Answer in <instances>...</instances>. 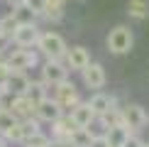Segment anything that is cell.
Instances as JSON below:
<instances>
[{
  "mask_svg": "<svg viewBox=\"0 0 149 147\" xmlns=\"http://www.w3.org/2000/svg\"><path fill=\"white\" fill-rule=\"evenodd\" d=\"M34 49L42 54V57H47V59H64V54H66V39L59 32L47 29V32H39V39H37Z\"/></svg>",
  "mask_w": 149,
  "mask_h": 147,
  "instance_id": "cell-1",
  "label": "cell"
},
{
  "mask_svg": "<svg viewBox=\"0 0 149 147\" xmlns=\"http://www.w3.org/2000/svg\"><path fill=\"white\" fill-rule=\"evenodd\" d=\"M47 98H54V101L61 106L64 113H69L76 103H81V101H78V88H76L73 83H69V78L61 81V83L47 86Z\"/></svg>",
  "mask_w": 149,
  "mask_h": 147,
  "instance_id": "cell-2",
  "label": "cell"
},
{
  "mask_svg": "<svg viewBox=\"0 0 149 147\" xmlns=\"http://www.w3.org/2000/svg\"><path fill=\"white\" fill-rule=\"evenodd\" d=\"M132 44H134V34H132L130 27L117 24V27L110 29V34H108V49L113 54H127L130 49H132Z\"/></svg>",
  "mask_w": 149,
  "mask_h": 147,
  "instance_id": "cell-3",
  "label": "cell"
},
{
  "mask_svg": "<svg viewBox=\"0 0 149 147\" xmlns=\"http://www.w3.org/2000/svg\"><path fill=\"white\" fill-rule=\"evenodd\" d=\"M39 32H42V29L37 27V22L17 24V27L12 29L10 39H12V44H15L17 49H32L37 44V39H39Z\"/></svg>",
  "mask_w": 149,
  "mask_h": 147,
  "instance_id": "cell-4",
  "label": "cell"
},
{
  "mask_svg": "<svg viewBox=\"0 0 149 147\" xmlns=\"http://www.w3.org/2000/svg\"><path fill=\"white\" fill-rule=\"evenodd\" d=\"M39 74H42V83H47V86L61 83L69 78V69H66V64L61 59H47L39 66Z\"/></svg>",
  "mask_w": 149,
  "mask_h": 147,
  "instance_id": "cell-5",
  "label": "cell"
},
{
  "mask_svg": "<svg viewBox=\"0 0 149 147\" xmlns=\"http://www.w3.org/2000/svg\"><path fill=\"white\" fill-rule=\"evenodd\" d=\"M5 61H8L12 71H27L32 66H37L39 59H37V52H32V49H10Z\"/></svg>",
  "mask_w": 149,
  "mask_h": 147,
  "instance_id": "cell-6",
  "label": "cell"
},
{
  "mask_svg": "<svg viewBox=\"0 0 149 147\" xmlns=\"http://www.w3.org/2000/svg\"><path fill=\"white\" fill-rule=\"evenodd\" d=\"M122 125L130 127L132 132H137L142 130V127L147 125V120H149V115H147V110L137 106V103H127V106H122Z\"/></svg>",
  "mask_w": 149,
  "mask_h": 147,
  "instance_id": "cell-7",
  "label": "cell"
},
{
  "mask_svg": "<svg viewBox=\"0 0 149 147\" xmlns=\"http://www.w3.org/2000/svg\"><path fill=\"white\" fill-rule=\"evenodd\" d=\"M81 78H83V86L86 88H93V91H100L105 81H108V74H105L103 64H98V61H91L88 66H86L83 71H81Z\"/></svg>",
  "mask_w": 149,
  "mask_h": 147,
  "instance_id": "cell-8",
  "label": "cell"
},
{
  "mask_svg": "<svg viewBox=\"0 0 149 147\" xmlns=\"http://www.w3.org/2000/svg\"><path fill=\"white\" fill-rule=\"evenodd\" d=\"M66 64V69L69 71H83L86 66L91 64V54H88V49L86 47H66V54H64V59H61Z\"/></svg>",
  "mask_w": 149,
  "mask_h": 147,
  "instance_id": "cell-9",
  "label": "cell"
},
{
  "mask_svg": "<svg viewBox=\"0 0 149 147\" xmlns=\"http://www.w3.org/2000/svg\"><path fill=\"white\" fill-rule=\"evenodd\" d=\"M61 115H64V110L54 98H44V101H39L34 106V118L39 123H56Z\"/></svg>",
  "mask_w": 149,
  "mask_h": 147,
  "instance_id": "cell-10",
  "label": "cell"
},
{
  "mask_svg": "<svg viewBox=\"0 0 149 147\" xmlns=\"http://www.w3.org/2000/svg\"><path fill=\"white\" fill-rule=\"evenodd\" d=\"M66 115L73 120V125H76V127H91L93 123H95V113H93V108L88 106V101L76 103Z\"/></svg>",
  "mask_w": 149,
  "mask_h": 147,
  "instance_id": "cell-11",
  "label": "cell"
},
{
  "mask_svg": "<svg viewBox=\"0 0 149 147\" xmlns=\"http://www.w3.org/2000/svg\"><path fill=\"white\" fill-rule=\"evenodd\" d=\"M8 110L15 115L17 120H24V118H32V115H34V103L29 101L27 96H12Z\"/></svg>",
  "mask_w": 149,
  "mask_h": 147,
  "instance_id": "cell-12",
  "label": "cell"
},
{
  "mask_svg": "<svg viewBox=\"0 0 149 147\" xmlns=\"http://www.w3.org/2000/svg\"><path fill=\"white\" fill-rule=\"evenodd\" d=\"M27 86H29V76H27V71H12V69H10L8 78H5V88H8L12 96H24Z\"/></svg>",
  "mask_w": 149,
  "mask_h": 147,
  "instance_id": "cell-13",
  "label": "cell"
},
{
  "mask_svg": "<svg viewBox=\"0 0 149 147\" xmlns=\"http://www.w3.org/2000/svg\"><path fill=\"white\" fill-rule=\"evenodd\" d=\"M88 106L93 108V113H95V118H98V115L108 113L110 108H115L117 103H115V96L103 93V91H95V93H93V96L88 98Z\"/></svg>",
  "mask_w": 149,
  "mask_h": 147,
  "instance_id": "cell-14",
  "label": "cell"
},
{
  "mask_svg": "<svg viewBox=\"0 0 149 147\" xmlns=\"http://www.w3.org/2000/svg\"><path fill=\"white\" fill-rule=\"evenodd\" d=\"M130 135H132V130H130V127L115 125V127H108V130H105V140H108L110 147H125V142H127Z\"/></svg>",
  "mask_w": 149,
  "mask_h": 147,
  "instance_id": "cell-15",
  "label": "cell"
},
{
  "mask_svg": "<svg viewBox=\"0 0 149 147\" xmlns=\"http://www.w3.org/2000/svg\"><path fill=\"white\" fill-rule=\"evenodd\" d=\"M64 8H66V0H47L42 17H47L49 22H61L64 20Z\"/></svg>",
  "mask_w": 149,
  "mask_h": 147,
  "instance_id": "cell-16",
  "label": "cell"
},
{
  "mask_svg": "<svg viewBox=\"0 0 149 147\" xmlns=\"http://www.w3.org/2000/svg\"><path fill=\"white\" fill-rule=\"evenodd\" d=\"M93 130L91 127H76L71 135H69V142H71V147H91V142H93Z\"/></svg>",
  "mask_w": 149,
  "mask_h": 147,
  "instance_id": "cell-17",
  "label": "cell"
},
{
  "mask_svg": "<svg viewBox=\"0 0 149 147\" xmlns=\"http://www.w3.org/2000/svg\"><path fill=\"white\" fill-rule=\"evenodd\" d=\"M95 123H100V127H103V132L108 130V127H115V125H122V110L120 108H110L108 113H103V115H98Z\"/></svg>",
  "mask_w": 149,
  "mask_h": 147,
  "instance_id": "cell-18",
  "label": "cell"
},
{
  "mask_svg": "<svg viewBox=\"0 0 149 147\" xmlns=\"http://www.w3.org/2000/svg\"><path fill=\"white\" fill-rule=\"evenodd\" d=\"M127 12L130 17H134V20H149V3L147 0H130L127 3Z\"/></svg>",
  "mask_w": 149,
  "mask_h": 147,
  "instance_id": "cell-19",
  "label": "cell"
},
{
  "mask_svg": "<svg viewBox=\"0 0 149 147\" xmlns=\"http://www.w3.org/2000/svg\"><path fill=\"white\" fill-rule=\"evenodd\" d=\"M24 96H27L29 101L37 106L39 101H44V98H47V83H42V81H29L27 91H24Z\"/></svg>",
  "mask_w": 149,
  "mask_h": 147,
  "instance_id": "cell-20",
  "label": "cell"
},
{
  "mask_svg": "<svg viewBox=\"0 0 149 147\" xmlns=\"http://www.w3.org/2000/svg\"><path fill=\"white\" fill-rule=\"evenodd\" d=\"M24 147H52V137L49 135H44V132H34V135H29L27 140L22 142Z\"/></svg>",
  "mask_w": 149,
  "mask_h": 147,
  "instance_id": "cell-21",
  "label": "cell"
},
{
  "mask_svg": "<svg viewBox=\"0 0 149 147\" xmlns=\"http://www.w3.org/2000/svg\"><path fill=\"white\" fill-rule=\"evenodd\" d=\"M10 15L15 17V22H17V24H27V22H34V20H37V15H34L29 8H24V5H22V8L10 10Z\"/></svg>",
  "mask_w": 149,
  "mask_h": 147,
  "instance_id": "cell-22",
  "label": "cell"
},
{
  "mask_svg": "<svg viewBox=\"0 0 149 147\" xmlns=\"http://www.w3.org/2000/svg\"><path fill=\"white\" fill-rule=\"evenodd\" d=\"M15 123H17V118L10 113V110H5V108H0V135H8L12 127H15Z\"/></svg>",
  "mask_w": 149,
  "mask_h": 147,
  "instance_id": "cell-23",
  "label": "cell"
},
{
  "mask_svg": "<svg viewBox=\"0 0 149 147\" xmlns=\"http://www.w3.org/2000/svg\"><path fill=\"white\" fill-rule=\"evenodd\" d=\"M17 27V22H15V17L10 15H5V17H0V32H5V34H12V29Z\"/></svg>",
  "mask_w": 149,
  "mask_h": 147,
  "instance_id": "cell-24",
  "label": "cell"
},
{
  "mask_svg": "<svg viewBox=\"0 0 149 147\" xmlns=\"http://www.w3.org/2000/svg\"><path fill=\"white\" fill-rule=\"evenodd\" d=\"M24 8H29L37 17H42V12L47 8V0H24Z\"/></svg>",
  "mask_w": 149,
  "mask_h": 147,
  "instance_id": "cell-25",
  "label": "cell"
},
{
  "mask_svg": "<svg viewBox=\"0 0 149 147\" xmlns=\"http://www.w3.org/2000/svg\"><path fill=\"white\" fill-rule=\"evenodd\" d=\"M10 47H12V39H10V34H5V32H0V54H5V52H10Z\"/></svg>",
  "mask_w": 149,
  "mask_h": 147,
  "instance_id": "cell-26",
  "label": "cell"
},
{
  "mask_svg": "<svg viewBox=\"0 0 149 147\" xmlns=\"http://www.w3.org/2000/svg\"><path fill=\"white\" fill-rule=\"evenodd\" d=\"M142 145H144V142H142V140L137 137V135H130V137H127V142H125V147H142Z\"/></svg>",
  "mask_w": 149,
  "mask_h": 147,
  "instance_id": "cell-27",
  "label": "cell"
},
{
  "mask_svg": "<svg viewBox=\"0 0 149 147\" xmlns=\"http://www.w3.org/2000/svg\"><path fill=\"white\" fill-rule=\"evenodd\" d=\"M91 147H110V145H108V140H105V135H98V137H93Z\"/></svg>",
  "mask_w": 149,
  "mask_h": 147,
  "instance_id": "cell-28",
  "label": "cell"
},
{
  "mask_svg": "<svg viewBox=\"0 0 149 147\" xmlns=\"http://www.w3.org/2000/svg\"><path fill=\"white\" fill-rule=\"evenodd\" d=\"M8 5H10V10H15V8H22L24 0H8Z\"/></svg>",
  "mask_w": 149,
  "mask_h": 147,
  "instance_id": "cell-29",
  "label": "cell"
},
{
  "mask_svg": "<svg viewBox=\"0 0 149 147\" xmlns=\"http://www.w3.org/2000/svg\"><path fill=\"white\" fill-rule=\"evenodd\" d=\"M0 147H8V140H5L3 135H0Z\"/></svg>",
  "mask_w": 149,
  "mask_h": 147,
  "instance_id": "cell-30",
  "label": "cell"
},
{
  "mask_svg": "<svg viewBox=\"0 0 149 147\" xmlns=\"http://www.w3.org/2000/svg\"><path fill=\"white\" fill-rule=\"evenodd\" d=\"M142 147H149V142H144V145H142Z\"/></svg>",
  "mask_w": 149,
  "mask_h": 147,
  "instance_id": "cell-31",
  "label": "cell"
}]
</instances>
